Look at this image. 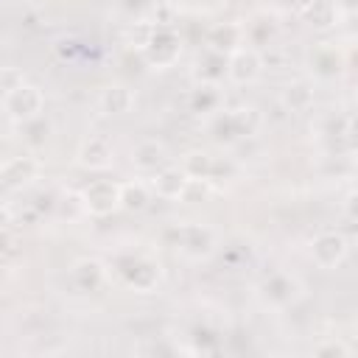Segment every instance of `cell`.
Returning a JSON list of instances; mask_svg holds the SVG:
<instances>
[{
	"label": "cell",
	"mask_w": 358,
	"mask_h": 358,
	"mask_svg": "<svg viewBox=\"0 0 358 358\" xmlns=\"http://www.w3.org/2000/svg\"><path fill=\"white\" fill-rule=\"evenodd\" d=\"M338 53L336 50H330V48H322V50H316L313 56H310V67H313V73L316 76H336L338 73Z\"/></svg>",
	"instance_id": "19"
},
{
	"label": "cell",
	"mask_w": 358,
	"mask_h": 358,
	"mask_svg": "<svg viewBox=\"0 0 358 358\" xmlns=\"http://www.w3.org/2000/svg\"><path fill=\"white\" fill-rule=\"evenodd\" d=\"M148 201H151V187L145 182H126V185H120V207L143 210Z\"/></svg>",
	"instance_id": "13"
},
{
	"label": "cell",
	"mask_w": 358,
	"mask_h": 358,
	"mask_svg": "<svg viewBox=\"0 0 358 358\" xmlns=\"http://www.w3.org/2000/svg\"><path fill=\"white\" fill-rule=\"evenodd\" d=\"M296 288H299L296 280L288 277V274H274V277H268V280L263 282V294H266V299L274 302V305L291 302V299L296 296Z\"/></svg>",
	"instance_id": "12"
},
{
	"label": "cell",
	"mask_w": 358,
	"mask_h": 358,
	"mask_svg": "<svg viewBox=\"0 0 358 358\" xmlns=\"http://www.w3.org/2000/svg\"><path fill=\"white\" fill-rule=\"evenodd\" d=\"M179 53H182V42H179V36L171 31V28H157L151 36H148V42H145V59L151 62V64H157V67H168V64H173L176 59H179Z\"/></svg>",
	"instance_id": "4"
},
{
	"label": "cell",
	"mask_w": 358,
	"mask_h": 358,
	"mask_svg": "<svg viewBox=\"0 0 358 358\" xmlns=\"http://www.w3.org/2000/svg\"><path fill=\"white\" fill-rule=\"evenodd\" d=\"M182 246L187 249V252H207L210 246H213V232L210 229H204V227H196V224H190V227H182Z\"/></svg>",
	"instance_id": "16"
},
{
	"label": "cell",
	"mask_w": 358,
	"mask_h": 358,
	"mask_svg": "<svg viewBox=\"0 0 358 358\" xmlns=\"http://www.w3.org/2000/svg\"><path fill=\"white\" fill-rule=\"evenodd\" d=\"M3 103H6L8 117L25 126V123H31V120H36V117L42 115L45 95H42V90H39L36 84L22 81L20 87H14L11 92H6V101H3Z\"/></svg>",
	"instance_id": "1"
},
{
	"label": "cell",
	"mask_w": 358,
	"mask_h": 358,
	"mask_svg": "<svg viewBox=\"0 0 358 358\" xmlns=\"http://www.w3.org/2000/svg\"><path fill=\"white\" fill-rule=\"evenodd\" d=\"M78 165L81 168H90V171H103L109 162H112V145L103 140V137H90L81 143L78 154H76Z\"/></svg>",
	"instance_id": "8"
},
{
	"label": "cell",
	"mask_w": 358,
	"mask_h": 358,
	"mask_svg": "<svg viewBox=\"0 0 358 358\" xmlns=\"http://www.w3.org/2000/svg\"><path fill=\"white\" fill-rule=\"evenodd\" d=\"M103 277H106V268H103V263L95 260V257H81V260L73 266V280H76L84 291L98 288V285L103 282Z\"/></svg>",
	"instance_id": "11"
},
{
	"label": "cell",
	"mask_w": 358,
	"mask_h": 358,
	"mask_svg": "<svg viewBox=\"0 0 358 358\" xmlns=\"http://www.w3.org/2000/svg\"><path fill=\"white\" fill-rule=\"evenodd\" d=\"M313 358H350V347L341 338H327V341L316 344Z\"/></svg>",
	"instance_id": "21"
},
{
	"label": "cell",
	"mask_w": 358,
	"mask_h": 358,
	"mask_svg": "<svg viewBox=\"0 0 358 358\" xmlns=\"http://www.w3.org/2000/svg\"><path fill=\"white\" fill-rule=\"evenodd\" d=\"M282 103L291 109V112H302L313 103V90L305 84V81H291L285 90H282Z\"/></svg>",
	"instance_id": "14"
},
{
	"label": "cell",
	"mask_w": 358,
	"mask_h": 358,
	"mask_svg": "<svg viewBox=\"0 0 358 358\" xmlns=\"http://www.w3.org/2000/svg\"><path fill=\"white\" fill-rule=\"evenodd\" d=\"M185 185H187V176L182 173V168H159L154 176H151V190L159 196V199H182L185 193Z\"/></svg>",
	"instance_id": "9"
},
{
	"label": "cell",
	"mask_w": 358,
	"mask_h": 358,
	"mask_svg": "<svg viewBox=\"0 0 358 358\" xmlns=\"http://www.w3.org/2000/svg\"><path fill=\"white\" fill-rule=\"evenodd\" d=\"M238 25H213V31H210V50H218V53H224L227 48H232V45H238Z\"/></svg>",
	"instance_id": "18"
},
{
	"label": "cell",
	"mask_w": 358,
	"mask_h": 358,
	"mask_svg": "<svg viewBox=\"0 0 358 358\" xmlns=\"http://www.w3.org/2000/svg\"><path fill=\"white\" fill-rule=\"evenodd\" d=\"M157 277H159V271H157V266H154V263L137 260V263H134V271H129V277H126V280H129L134 288H140V291H148V288H154Z\"/></svg>",
	"instance_id": "17"
},
{
	"label": "cell",
	"mask_w": 358,
	"mask_h": 358,
	"mask_svg": "<svg viewBox=\"0 0 358 358\" xmlns=\"http://www.w3.org/2000/svg\"><path fill=\"white\" fill-rule=\"evenodd\" d=\"M25 78H22V73L20 70H14V67H8V70H0V90L3 92H11L14 87H20Z\"/></svg>",
	"instance_id": "23"
},
{
	"label": "cell",
	"mask_w": 358,
	"mask_h": 358,
	"mask_svg": "<svg viewBox=\"0 0 358 358\" xmlns=\"http://www.w3.org/2000/svg\"><path fill=\"white\" fill-rule=\"evenodd\" d=\"M182 173H185L187 179H210V173H213V157L204 154V151H190V154L185 157Z\"/></svg>",
	"instance_id": "15"
},
{
	"label": "cell",
	"mask_w": 358,
	"mask_h": 358,
	"mask_svg": "<svg viewBox=\"0 0 358 358\" xmlns=\"http://www.w3.org/2000/svg\"><path fill=\"white\" fill-rule=\"evenodd\" d=\"M190 103H193L196 112H210V109L218 103V92H215V87H213V84H201V87L193 92Z\"/></svg>",
	"instance_id": "20"
},
{
	"label": "cell",
	"mask_w": 358,
	"mask_h": 358,
	"mask_svg": "<svg viewBox=\"0 0 358 358\" xmlns=\"http://www.w3.org/2000/svg\"><path fill=\"white\" fill-rule=\"evenodd\" d=\"M350 252V241L344 238V232L338 229H327V232H319L313 241H310V257L319 268H336L338 263H344Z\"/></svg>",
	"instance_id": "2"
},
{
	"label": "cell",
	"mask_w": 358,
	"mask_h": 358,
	"mask_svg": "<svg viewBox=\"0 0 358 358\" xmlns=\"http://www.w3.org/2000/svg\"><path fill=\"white\" fill-rule=\"evenodd\" d=\"M8 252H14V238L8 235V229H3L0 232V255H8Z\"/></svg>",
	"instance_id": "24"
},
{
	"label": "cell",
	"mask_w": 358,
	"mask_h": 358,
	"mask_svg": "<svg viewBox=\"0 0 358 358\" xmlns=\"http://www.w3.org/2000/svg\"><path fill=\"white\" fill-rule=\"evenodd\" d=\"M165 159H168V154L159 140H143L131 151V165L145 173H157L159 168H165Z\"/></svg>",
	"instance_id": "7"
},
{
	"label": "cell",
	"mask_w": 358,
	"mask_h": 358,
	"mask_svg": "<svg viewBox=\"0 0 358 358\" xmlns=\"http://www.w3.org/2000/svg\"><path fill=\"white\" fill-rule=\"evenodd\" d=\"M39 171V159L31 157V154H20V157H11L3 162L0 168V182L6 187H22L25 182H31Z\"/></svg>",
	"instance_id": "6"
},
{
	"label": "cell",
	"mask_w": 358,
	"mask_h": 358,
	"mask_svg": "<svg viewBox=\"0 0 358 358\" xmlns=\"http://www.w3.org/2000/svg\"><path fill=\"white\" fill-rule=\"evenodd\" d=\"M98 103H101V109L106 115H126L134 106V90H129L126 84L115 81V84H109V87L101 90Z\"/></svg>",
	"instance_id": "10"
},
{
	"label": "cell",
	"mask_w": 358,
	"mask_h": 358,
	"mask_svg": "<svg viewBox=\"0 0 358 358\" xmlns=\"http://www.w3.org/2000/svg\"><path fill=\"white\" fill-rule=\"evenodd\" d=\"M310 11V20H313V25H319V28H327V25H333V20H336V8L333 6H310L308 8Z\"/></svg>",
	"instance_id": "22"
},
{
	"label": "cell",
	"mask_w": 358,
	"mask_h": 358,
	"mask_svg": "<svg viewBox=\"0 0 358 358\" xmlns=\"http://www.w3.org/2000/svg\"><path fill=\"white\" fill-rule=\"evenodd\" d=\"M8 224H11V210L6 204H0V232L8 229Z\"/></svg>",
	"instance_id": "25"
},
{
	"label": "cell",
	"mask_w": 358,
	"mask_h": 358,
	"mask_svg": "<svg viewBox=\"0 0 358 358\" xmlns=\"http://www.w3.org/2000/svg\"><path fill=\"white\" fill-rule=\"evenodd\" d=\"M260 67H263V59L257 50L252 48H238L229 59H227V76L229 81L235 84H249L260 76Z\"/></svg>",
	"instance_id": "5"
},
{
	"label": "cell",
	"mask_w": 358,
	"mask_h": 358,
	"mask_svg": "<svg viewBox=\"0 0 358 358\" xmlns=\"http://www.w3.org/2000/svg\"><path fill=\"white\" fill-rule=\"evenodd\" d=\"M81 201H84L90 215L103 218V215H109V213H115L120 207V185H115L109 179H98V182L84 187Z\"/></svg>",
	"instance_id": "3"
}]
</instances>
